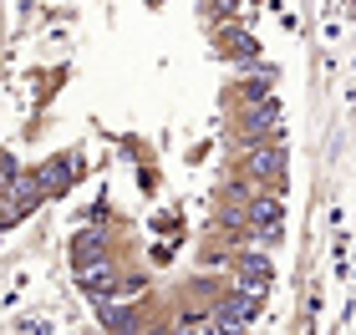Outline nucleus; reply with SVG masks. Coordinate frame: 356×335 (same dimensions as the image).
<instances>
[{
    "label": "nucleus",
    "mask_w": 356,
    "mask_h": 335,
    "mask_svg": "<svg viewBox=\"0 0 356 335\" xmlns=\"http://www.w3.org/2000/svg\"><path fill=\"white\" fill-rule=\"evenodd\" d=\"M254 315H260V295H254V290H239L234 300H224V305L214 310V320H209V325H214V330H245Z\"/></svg>",
    "instance_id": "obj_1"
},
{
    "label": "nucleus",
    "mask_w": 356,
    "mask_h": 335,
    "mask_svg": "<svg viewBox=\"0 0 356 335\" xmlns=\"http://www.w3.org/2000/svg\"><path fill=\"white\" fill-rule=\"evenodd\" d=\"M76 173H82V157H76V153H61L56 163H46V168L36 173V178H41V188H46V194H67Z\"/></svg>",
    "instance_id": "obj_2"
},
{
    "label": "nucleus",
    "mask_w": 356,
    "mask_h": 335,
    "mask_svg": "<svg viewBox=\"0 0 356 335\" xmlns=\"http://www.w3.org/2000/svg\"><path fill=\"white\" fill-rule=\"evenodd\" d=\"M76 275H82V290H87L92 300H112V295H118V275H112L107 259H92V264L76 269Z\"/></svg>",
    "instance_id": "obj_3"
},
{
    "label": "nucleus",
    "mask_w": 356,
    "mask_h": 335,
    "mask_svg": "<svg viewBox=\"0 0 356 335\" xmlns=\"http://www.w3.org/2000/svg\"><path fill=\"white\" fill-rule=\"evenodd\" d=\"M280 198H254L250 203V223H254V229H260V239H270V244H275V239H280Z\"/></svg>",
    "instance_id": "obj_4"
},
{
    "label": "nucleus",
    "mask_w": 356,
    "mask_h": 335,
    "mask_svg": "<svg viewBox=\"0 0 356 335\" xmlns=\"http://www.w3.org/2000/svg\"><path fill=\"white\" fill-rule=\"evenodd\" d=\"M265 284H270V259L265 254H245V259H239V290L265 295Z\"/></svg>",
    "instance_id": "obj_5"
},
{
    "label": "nucleus",
    "mask_w": 356,
    "mask_h": 335,
    "mask_svg": "<svg viewBox=\"0 0 356 335\" xmlns=\"http://www.w3.org/2000/svg\"><path fill=\"white\" fill-rule=\"evenodd\" d=\"M275 117H280V107H275L270 97H265V102H254V107L245 112V132H250V137H260V132H275Z\"/></svg>",
    "instance_id": "obj_6"
},
{
    "label": "nucleus",
    "mask_w": 356,
    "mask_h": 335,
    "mask_svg": "<svg viewBox=\"0 0 356 335\" xmlns=\"http://www.w3.org/2000/svg\"><path fill=\"white\" fill-rule=\"evenodd\" d=\"M72 259H76V269H82V264H92V259H107V254H102V234H76Z\"/></svg>",
    "instance_id": "obj_7"
},
{
    "label": "nucleus",
    "mask_w": 356,
    "mask_h": 335,
    "mask_svg": "<svg viewBox=\"0 0 356 335\" xmlns=\"http://www.w3.org/2000/svg\"><path fill=\"white\" fill-rule=\"evenodd\" d=\"M250 168L260 173V178H280L285 163H280V153H275V148H254V153H250Z\"/></svg>",
    "instance_id": "obj_8"
},
{
    "label": "nucleus",
    "mask_w": 356,
    "mask_h": 335,
    "mask_svg": "<svg viewBox=\"0 0 356 335\" xmlns=\"http://www.w3.org/2000/svg\"><path fill=\"white\" fill-rule=\"evenodd\" d=\"M97 305H102V325H107V330H138V315H133V310L107 305V300H97Z\"/></svg>",
    "instance_id": "obj_9"
}]
</instances>
